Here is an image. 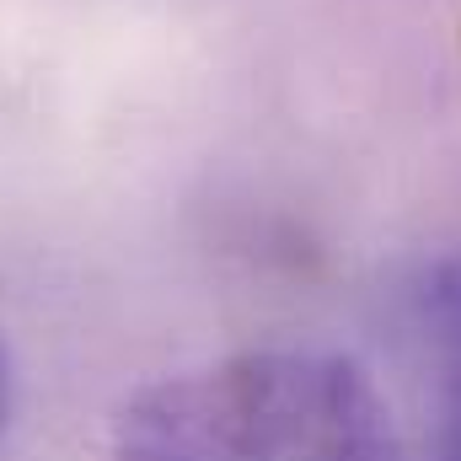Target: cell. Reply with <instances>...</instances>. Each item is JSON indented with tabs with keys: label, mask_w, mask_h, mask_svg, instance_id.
Instances as JSON below:
<instances>
[{
	"label": "cell",
	"mask_w": 461,
	"mask_h": 461,
	"mask_svg": "<svg viewBox=\"0 0 461 461\" xmlns=\"http://www.w3.org/2000/svg\"><path fill=\"white\" fill-rule=\"evenodd\" d=\"M113 461H397L370 375L328 348H247L140 386Z\"/></svg>",
	"instance_id": "1"
},
{
	"label": "cell",
	"mask_w": 461,
	"mask_h": 461,
	"mask_svg": "<svg viewBox=\"0 0 461 461\" xmlns=\"http://www.w3.org/2000/svg\"><path fill=\"white\" fill-rule=\"evenodd\" d=\"M419 312L435 348L446 354V370L461 375V252H446L440 263H429L419 285Z\"/></svg>",
	"instance_id": "2"
},
{
	"label": "cell",
	"mask_w": 461,
	"mask_h": 461,
	"mask_svg": "<svg viewBox=\"0 0 461 461\" xmlns=\"http://www.w3.org/2000/svg\"><path fill=\"white\" fill-rule=\"evenodd\" d=\"M446 461H461V375H451L446 397Z\"/></svg>",
	"instance_id": "3"
},
{
	"label": "cell",
	"mask_w": 461,
	"mask_h": 461,
	"mask_svg": "<svg viewBox=\"0 0 461 461\" xmlns=\"http://www.w3.org/2000/svg\"><path fill=\"white\" fill-rule=\"evenodd\" d=\"M5 419H11V359H5V344H0V435H5Z\"/></svg>",
	"instance_id": "4"
}]
</instances>
